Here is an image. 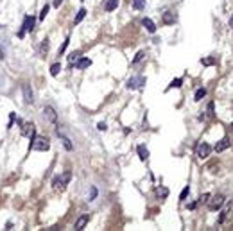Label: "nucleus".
Wrapping results in <instances>:
<instances>
[{"instance_id":"obj_1","label":"nucleus","mask_w":233,"mask_h":231,"mask_svg":"<svg viewBox=\"0 0 233 231\" xmlns=\"http://www.w3.org/2000/svg\"><path fill=\"white\" fill-rule=\"evenodd\" d=\"M29 149H32V151H40V152H45L50 149V142H49V138L45 136H36L34 134V138H31V145Z\"/></svg>"},{"instance_id":"obj_2","label":"nucleus","mask_w":233,"mask_h":231,"mask_svg":"<svg viewBox=\"0 0 233 231\" xmlns=\"http://www.w3.org/2000/svg\"><path fill=\"white\" fill-rule=\"evenodd\" d=\"M70 177H72V174L68 172H63L61 176H56L54 179H52V188L56 190V192H63L66 188V185H68V181H70Z\"/></svg>"},{"instance_id":"obj_3","label":"nucleus","mask_w":233,"mask_h":231,"mask_svg":"<svg viewBox=\"0 0 233 231\" xmlns=\"http://www.w3.org/2000/svg\"><path fill=\"white\" fill-rule=\"evenodd\" d=\"M34 23H36V18H34V16H31V15L25 16V18H23L22 29L18 31V38H23L25 32H32V31H34Z\"/></svg>"},{"instance_id":"obj_4","label":"nucleus","mask_w":233,"mask_h":231,"mask_svg":"<svg viewBox=\"0 0 233 231\" xmlns=\"http://www.w3.org/2000/svg\"><path fill=\"white\" fill-rule=\"evenodd\" d=\"M224 195H221V194H217V195H213V197H208V208L212 210V211H217L222 204H224Z\"/></svg>"},{"instance_id":"obj_5","label":"nucleus","mask_w":233,"mask_h":231,"mask_svg":"<svg viewBox=\"0 0 233 231\" xmlns=\"http://www.w3.org/2000/svg\"><path fill=\"white\" fill-rule=\"evenodd\" d=\"M145 82H147V79L140 75V77H131V79L127 81V84H126V86H127V90H136V88H142Z\"/></svg>"},{"instance_id":"obj_6","label":"nucleus","mask_w":233,"mask_h":231,"mask_svg":"<svg viewBox=\"0 0 233 231\" xmlns=\"http://www.w3.org/2000/svg\"><path fill=\"white\" fill-rule=\"evenodd\" d=\"M210 152H212V147L208 144H206V142H203V144H199L197 145V158L199 159H204V158H208V156H210Z\"/></svg>"},{"instance_id":"obj_7","label":"nucleus","mask_w":233,"mask_h":231,"mask_svg":"<svg viewBox=\"0 0 233 231\" xmlns=\"http://www.w3.org/2000/svg\"><path fill=\"white\" fill-rule=\"evenodd\" d=\"M43 116L49 120V122H52V124H56V120H58L56 109L52 108V106H45V108H43Z\"/></svg>"},{"instance_id":"obj_8","label":"nucleus","mask_w":233,"mask_h":231,"mask_svg":"<svg viewBox=\"0 0 233 231\" xmlns=\"http://www.w3.org/2000/svg\"><path fill=\"white\" fill-rule=\"evenodd\" d=\"M23 90V101H25V104H32V101H34V93H32V90H31V84H23L22 86Z\"/></svg>"},{"instance_id":"obj_9","label":"nucleus","mask_w":233,"mask_h":231,"mask_svg":"<svg viewBox=\"0 0 233 231\" xmlns=\"http://www.w3.org/2000/svg\"><path fill=\"white\" fill-rule=\"evenodd\" d=\"M22 134L23 136H29V138H34V125L31 122H27V124H22Z\"/></svg>"},{"instance_id":"obj_10","label":"nucleus","mask_w":233,"mask_h":231,"mask_svg":"<svg viewBox=\"0 0 233 231\" xmlns=\"http://www.w3.org/2000/svg\"><path fill=\"white\" fill-rule=\"evenodd\" d=\"M230 145H231V142H230V138L226 136V138H222L221 142H217L213 149H215V152H222V151H226V149H228Z\"/></svg>"},{"instance_id":"obj_11","label":"nucleus","mask_w":233,"mask_h":231,"mask_svg":"<svg viewBox=\"0 0 233 231\" xmlns=\"http://www.w3.org/2000/svg\"><path fill=\"white\" fill-rule=\"evenodd\" d=\"M90 65H92V59L90 58H79L75 61V68H79V70H84V68H88Z\"/></svg>"},{"instance_id":"obj_12","label":"nucleus","mask_w":233,"mask_h":231,"mask_svg":"<svg viewBox=\"0 0 233 231\" xmlns=\"http://www.w3.org/2000/svg\"><path fill=\"white\" fill-rule=\"evenodd\" d=\"M88 220H90V215H83V217H79V219H77V222H75V228H74V229H77V231L84 229V226L88 224Z\"/></svg>"},{"instance_id":"obj_13","label":"nucleus","mask_w":233,"mask_h":231,"mask_svg":"<svg viewBox=\"0 0 233 231\" xmlns=\"http://www.w3.org/2000/svg\"><path fill=\"white\" fill-rule=\"evenodd\" d=\"M142 25H144V27H145L151 34H153V32H156V25H154V22L151 20V18H144V20H142Z\"/></svg>"},{"instance_id":"obj_14","label":"nucleus","mask_w":233,"mask_h":231,"mask_svg":"<svg viewBox=\"0 0 233 231\" xmlns=\"http://www.w3.org/2000/svg\"><path fill=\"white\" fill-rule=\"evenodd\" d=\"M136 152H138V158L142 159V161H145V159L149 158V151H147V147H145V145H138Z\"/></svg>"},{"instance_id":"obj_15","label":"nucleus","mask_w":233,"mask_h":231,"mask_svg":"<svg viewBox=\"0 0 233 231\" xmlns=\"http://www.w3.org/2000/svg\"><path fill=\"white\" fill-rule=\"evenodd\" d=\"M58 136H59V140L63 142V145H65V149H66V151H72V149H74L72 142H70V140H68V138H66L65 134H63V133H59V131H58Z\"/></svg>"},{"instance_id":"obj_16","label":"nucleus","mask_w":233,"mask_h":231,"mask_svg":"<svg viewBox=\"0 0 233 231\" xmlns=\"http://www.w3.org/2000/svg\"><path fill=\"white\" fill-rule=\"evenodd\" d=\"M161 20H163V23H167V25H170V23L176 22V16L174 13H170V11H167V13H163V16H161Z\"/></svg>"},{"instance_id":"obj_17","label":"nucleus","mask_w":233,"mask_h":231,"mask_svg":"<svg viewBox=\"0 0 233 231\" xmlns=\"http://www.w3.org/2000/svg\"><path fill=\"white\" fill-rule=\"evenodd\" d=\"M156 195H158L160 199H167L169 197V188L167 186H158L156 188Z\"/></svg>"},{"instance_id":"obj_18","label":"nucleus","mask_w":233,"mask_h":231,"mask_svg":"<svg viewBox=\"0 0 233 231\" xmlns=\"http://www.w3.org/2000/svg\"><path fill=\"white\" fill-rule=\"evenodd\" d=\"M118 7V0H108L106 4H104V11H113V9H117Z\"/></svg>"},{"instance_id":"obj_19","label":"nucleus","mask_w":233,"mask_h":231,"mask_svg":"<svg viewBox=\"0 0 233 231\" xmlns=\"http://www.w3.org/2000/svg\"><path fill=\"white\" fill-rule=\"evenodd\" d=\"M86 9L83 7V9H79V11H77V15H75V18H74V23H75V25H77V23L79 22H83V18H84V16H86Z\"/></svg>"},{"instance_id":"obj_20","label":"nucleus","mask_w":233,"mask_h":231,"mask_svg":"<svg viewBox=\"0 0 233 231\" xmlns=\"http://www.w3.org/2000/svg\"><path fill=\"white\" fill-rule=\"evenodd\" d=\"M203 97H206V90H204V88H199V90H197L196 92V95H194V101H203Z\"/></svg>"},{"instance_id":"obj_21","label":"nucleus","mask_w":233,"mask_h":231,"mask_svg":"<svg viewBox=\"0 0 233 231\" xmlns=\"http://www.w3.org/2000/svg\"><path fill=\"white\" fill-rule=\"evenodd\" d=\"M79 56H81V52H79V50L72 52V54H70V56H68V63H70V65H74V63H75V61H77V59H79Z\"/></svg>"},{"instance_id":"obj_22","label":"nucleus","mask_w":233,"mask_h":231,"mask_svg":"<svg viewBox=\"0 0 233 231\" xmlns=\"http://www.w3.org/2000/svg\"><path fill=\"white\" fill-rule=\"evenodd\" d=\"M59 72H61V65H59V63H54V65L50 66V75H54V77H56Z\"/></svg>"},{"instance_id":"obj_23","label":"nucleus","mask_w":233,"mask_h":231,"mask_svg":"<svg viewBox=\"0 0 233 231\" xmlns=\"http://www.w3.org/2000/svg\"><path fill=\"white\" fill-rule=\"evenodd\" d=\"M40 52L41 54H47L49 52V40L45 38V40H41V47H40Z\"/></svg>"},{"instance_id":"obj_24","label":"nucleus","mask_w":233,"mask_h":231,"mask_svg":"<svg viewBox=\"0 0 233 231\" xmlns=\"http://www.w3.org/2000/svg\"><path fill=\"white\" fill-rule=\"evenodd\" d=\"M133 7L138 9V11H140V9H144V7H145V0H133Z\"/></svg>"},{"instance_id":"obj_25","label":"nucleus","mask_w":233,"mask_h":231,"mask_svg":"<svg viewBox=\"0 0 233 231\" xmlns=\"http://www.w3.org/2000/svg\"><path fill=\"white\" fill-rule=\"evenodd\" d=\"M144 58H145V52H144V50H140L138 54H136V56L133 58V65H136V63H140V61H142Z\"/></svg>"},{"instance_id":"obj_26","label":"nucleus","mask_w":233,"mask_h":231,"mask_svg":"<svg viewBox=\"0 0 233 231\" xmlns=\"http://www.w3.org/2000/svg\"><path fill=\"white\" fill-rule=\"evenodd\" d=\"M188 194H190V188H188V186H185V188L181 190V194H179V201H187Z\"/></svg>"},{"instance_id":"obj_27","label":"nucleus","mask_w":233,"mask_h":231,"mask_svg":"<svg viewBox=\"0 0 233 231\" xmlns=\"http://www.w3.org/2000/svg\"><path fill=\"white\" fill-rule=\"evenodd\" d=\"M181 84H183V79H174L169 84V88H181Z\"/></svg>"},{"instance_id":"obj_28","label":"nucleus","mask_w":233,"mask_h":231,"mask_svg":"<svg viewBox=\"0 0 233 231\" xmlns=\"http://www.w3.org/2000/svg\"><path fill=\"white\" fill-rule=\"evenodd\" d=\"M49 9H50V6H43L41 13H40V20H45V16L49 15Z\"/></svg>"},{"instance_id":"obj_29","label":"nucleus","mask_w":233,"mask_h":231,"mask_svg":"<svg viewBox=\"0 0 233 231\" xmlns=\"http://www.w3.org/2000/svg\"><path fill=\"white\" fill-rule=\"evenodd\" d=\"M201 63H203L204 66H210L215 63V58H204V59H201Z\"/></svg>"},{"instance_id":"obj_30","label":"nucleus","mask_w":233,"mask_h":231,"mask_svg":"<svg viewBox=\"0 0 233 231\" xmlns=\"http://www.w3.org/2000/svg\"><path fill=\"white\" fill-rule=\"evenodd\" d=\"M95 197H97V188L92 186V188H90V199H88V201H93Z\"/></svg>"},{"instance_id":"obj_31","label":"nucleus","mask_w":233,"mask_h":231,"mask_svg":"<svg viewBox=\"0 0 233 231\" xmlns=\"http://www.w3.org/2000/svg\"><path fill=\"white\" fill-rule=\"evenodd\" d=\"M208 197H210V194H204L199 197V201H197V204H204V202H208Z\"/></svg>"},{"instance_id":"obj_32","label":"nucleus","mask_w":233,"mask_h":231,"mask_svg":"<svg viewBox=\"0 0 233 231\" xmlns=\"http://www.w3.org/2000/svg\"><path fill=\"white\" fill-rule=\"evenodd\" d=\"M15 118H16V115H15V113H11V115H9V124H7V129H11V127H13V122H15Z\"/></svg>"},{"instance_id":"obj_33","label":"nucleus","mask_w":233,"mask_h":231,"mask_svg":"<svg viewBox=\"0 0 233 231\" xmlns=\"http://www.w3.org/2000/svg\"><path fill=\"white\" fill-rule=\"evenodd\" d=\"M68 41H70L68 38H66L65 41H63V45H61V49H59V54H63V52H65V49H66V47H68Z\"/></svg>"},{"instance_id":"obj_34","label":"nucleus","mask_w":233,"mask_h":231,"mask_svg":"<svg viewBox=\"0 0 233 231\" xmlns=\"http://www.w3.org/2000/svg\"><path fill=\"white\" fill-rule=\"evenodd\" d=\"M97 129H99V131H106V129H108V125H106L104 122H99V124H97Z\"/></svg>"},{"instance_id":"obj_35","label":"nucleus","mask_w":233,"mask_h":231,"mask_svg":"<svg viewBox=\"0 0 233 231\" xmlns=\"http://www.w3.org/2000/svg\"><path fill=\"white\" fill-rule=\"evenodd\" d=\"M208 116H213V102L208 104Z\"/></svg>"},{"instance_id":"obj_36","label":"nucleus","mask_w":233,"mask_h":231,"mask_svg":"<svg viewBox=\"0 0 233 231\" xmlns=\"http://www.w3.org/2000/svg\"><path fill=\"white\" fill-rule=\"evenodd\" d=\"M61 2H63V0H54V7H59V6H61Z\"/></svg>"},{"instance_id":"obj_37","label":"nucleus","mask_w":233,"mask_h":231,"mask_svg":"<svg viewBox=\"0 0 233 231\" xmlns=\"http://www.w3.org/2000/svg\"><path fill=\"white\" fill-rule=\"evenodd\" d=\"M188 208H190V210H196V208H197V202H192V204H188Z\"/></svg>"},{"instance_id":"obj_38","label":"nucleus","mask_w":233,"mask_h":231,"mask_svg":"<svg viewBox=\"0 0 233 231\" xmlns=\"http://www.w3.org/2000/svg\"><path fill=\"white\" fill-rule=\"evenodd\" d=\"M230 27L233 29V15H231V20H230Z\"/></svg>"},{"instance_id":"obj_39","label":"nucleus","mask_w":233,"mask_h":231,"mask_svg":"<svg viewBox=\"0 0 233 231\" xmlns=\"http://www.w3.org/2000/svg\"><path fill=\"white\" fill-rule=\"evenodd\" d=\"M0 59H4V52L0 50Z\"/></svg>"}]
</instances>
